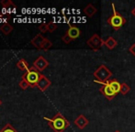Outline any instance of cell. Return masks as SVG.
I'll use <instances>...</instances> for the list:
<instances>
[{"instance_id": "14", "label": "cell", "mask_w": 135, "mask_h": 132, "mask_svg": "<svg viewBox=\"0 0 135 132\" xmlns=\"http://www.w3.org/2000/svg\"><path fill=\"white\" fill-rule=\"evenodd\" d=\"M118 42L114 38L112 37H108L107 39L105 40V46L107 47L108 50H113L117 47Z\"/></svg>"}, {"instance_id": "3", "label": "cell", "mask_w": 135, "mask_h": 132, "mask_svg": "<svg viewBox=\"0 0 135 132\" xmlns=\"http://www.w3.org/2000/svg\"><path fill=\"white\" fill-rule=\"evenodd\" d=\"M111 6H112V9H113V15L108 18L107 22L110 27L113 28L115 31H118V29H119V28H121L126 23L127 20L119 13L117 12V10L115 8V5L113 3L111 4Z\"/></svg>"}, {"instance_id": "13", "label": "cell", "mask_w": 135, "mask_h": 132, "mask_svg": "<svg viewBox=\"0 0 135 132\" xmlns=\"http://www.w3.org/2000/svg\"><path fill=\"white\" fill-rule=\"evenodd\" d=\"M97 12H98V9H97L96 7H95V6H93L92 4H88V5L84 8V13H85L88 18H92Z\"/></svg>"}, {"instance_id": "12", "label": "cell", "mask_w": 135, "mask_h": 132, "mask_svg": "<svg viewBox=\"0 0 135 132\" xmlns=\"http://www.w3.org/2000/svg\"><path fill=\"white\" fill-rule=\"evenodd\" d=\"M66 34H67V35L69 36L72 39H75L80 36L81 31L77 27H75V26H70V28L67 29V31H66Z\"/></svg>"}, {"instance_id": "5", "label": "cell", "mask_w": 135, "mask_h": 132, "mask_svg": "<svg viewBox=\"0 0 135 132\" xmlns=\"http://www.w3.org/2000/svg\"><path fill=\"white\" fill-rule=\"evenodd\" d=\"M86 43L94 52H98L103 45H105V40L102 39L98 34L95 33L91 36L90 39L87 40Z\"/></svg>"}, {"instance_id": "9", "label": "cell", "mask_w": 135, "mask_h": 132, "mask_svg": "<svg viewBox=\"0 0 135 132\" xmlns=\"http://www.w3.org/2000/svg\"><path fill=\"white\" fill-rule=\"evenodd\" d=\"M51 84H52L51 81L49 80V79L47 78L46 76L42 75V76H41V78L40 79L39 83H38L37 87L39 88V89L41 90V92H44V91H46V90L48 89L49 87H50Z\"/></svg>"}, {"instance_id": "7", "label": "cell", "mask_w": 135, "mask_h": 132, "mask_svg": "<svg viewBox=\"0 0 135 132\" xmlns=\"http://www.w3.org/2000/svg\"><path fill=\"white\" fill-rule=\"evenodd\" d=\"M33 66L40 72H42L49 66V62L43 56H40L33 63Z\"/></svg>"}, {"instance_id": "24", "label": "cell", "mask_w": 135, "mask_h": 132, "mask_svg": "<svg viewBox=\"0 0 135 132\" xmlns=\"http://www.w3.org/2000/svg\"><path fill=\"white\" fill-rule=\"evenodd\" d=\"M62 40L64 41V43H69V42H71V41L73 40V39H72L71 38H70L69 36H68L67 34L65 33V34H64V35L62 37Z\"/></svg>"}, {"instance_id": "26", "label": "cell", "mask_w": 135, "mask_h": 132, "mask_svg": "<svg viewBox=\"0 0 135 132\" xmlns=\"http://www.w3.org/2000/svg\"><path fill=\"white\" fill-rule=\"evenodd\" d=\"M132 16H133L134 18H135V7H134L133 9H132Z\"/></svg>"}, {"instance_id": "21", "label": "cell", "mask_w": 135, "mask_h": 132, "mask_svg": "<svg viewBox=\"0 0 135 132\" xmlns=\"http://www.w3.org/2000/svg\"><path fill=\"white\" fill-rule=\"evenodd\" d=\"M56 29H57L56 23H54V22H50V23H48V31L49 32H54Z\"/></svg>"}, {"instance_id": "18", "label": "cell", "mask_w": 135, "mask_h": 132, "mask_svg": "<svg viewBox=\"0 0 135 132\" xmlns=\"http://www.w3.org/2000/svg\"><path fill=\"white\" fill-rule=\"evenodd\" d=\"M0 132H18V131H17L16 129H14L10 124H7V125L0 130Z\"/></svg>"}, {"instance_id": "11", "label": "cell", "mask_w": 135, "mask_h": 132, "mask_svg": "<svg viewBox=\"0 0 135 132\" xmlns=\"http://www.w3.org/2000/svg\"><path fill=\"white\" fill-rule=\"evenodd\" d=\"M75 124L77 128L80 129H84L87 125H88V119L85 118L84 115H79L75 120Z\"/></svg>"}, {"instance_id": "19", "label": "cell", "mask_w": 135, "mask_h": 132, "mask_svg": "<svg viewBox=\"0 0 135 132\" xmlns=\"http://www.w3.org/2000/svg\"><path fill=\"white\" fill-rule=\"evenodd\" d=\"M52 42L51 40H49L48 39H45V41H44V43H43L42 47H41V50H49L50 48H52Z\"/></svg>"}, {"instance_id": "23", "label": "cell", "mask_w": 135, "mask_h": 132, "mask_svg": "<svg viewBox=\"0 0 135 132\" xmlns=\"http://www.w3.org/2000/svg\"><path fill=\"white\" fill-rule=\"evenodd\" d=\"M39 29L41 33H45L48 31V24H45V23H42L39 26Z\"/></svg>"}, {"instance_id": "6", "label": "cell", "mask_w": 135, "mask_h": 132, "mask_svg": "<svg viewBox=\"0 0 135 132\" xmlns=\"http://www.w3.org/2000/svg\"><path fill=\"white\" fill-rule=\"evenodd\" d=\"M99 84H102V86L99 88V91L108 100H112L116 97L117 94L114 92V90L112 89L109 85H108V84H103V83H99Z\"/></svg>"}, {"instance_id": "8", "label": "cell", "mask_w": 135, "mask_h": 132, "mask_svg": "<svg viewBox=\"0 0 135 132\" xmlns=\"http://www.w3.org/2000/svg\"><path fill=\"white\" fill-rule=\"evenodd\" d=\"M95 83H98V84H99L100 82H98L97 80L94 81ZM103 84H108V85H109L110 87L112 88V89L114 90V92H115L116 94H119V92H120V87H121V84H119V82L117 80V79H112V80H108L106 83H103Z\"/></svg>"}, {"instance_id": "17", "label": "cell", "mask_w": 135, "mask_h": 132, "mask_svg": "<svg viewBox=\"0 0 135 132\" xmlns=\"http://www.w3.org/2000/svg\"><path fill=\"white\" fill-rule=\"evenodd\" d=\"M131 91V87L126 84V83H122L121 84V87H120V93L122 95H127L129 92Z\"/></svg>"}, {"instance_id": "22", "label": "cell", "mask_w": 135, "mask_h": 132, "mask_svg": "<svg viewBox=\"0 0 135 132\" xmlns=\"http://www.w3.org/2000/svg\"><path fill=\"white\" fill-rule=\"evenodd\" d=\"M2 6H3L4 7H8L9 6H12L13 7H16V6L13 4L12 1H10V0H3V1L1 2Z\"/></svg>"}, {"instance_id": "1", "label": "cell", "mask_w": 135, "mask_h": 132, "mask_svg": "<svg viewBox=\"0 0 135 132\" xmlns=\"http://www.w3.org/2000/svg\"><path fill=\"white\" fill-rule=\"evenodd\" d=\"M44 119L48 121L49 126L54 132H64L70 126L69 121L61 113H57L52 119L48 118H44Z\"/></svg>"}, {"instance_id": "25", "label": "cell", "mask_w": 135, "mask_h": 132, "mask_svg": "<svg viewBox=\"0 0 135 132\" xmlns=\"http://www.w3.org/2000/svg\"><path fill=\"white\" fill-rule=\"evenodd\" d=\"M129 52H130L131 53H132V55H133L134 57H135V42L130 47V49H129Z\"/></svg>"}, {"instance_id": "16", "label": "cell", "mask_w": 135, "mask_h": 132, "mask_svg": "<svg viewBox=\"0 0 135 132\" xmlns=\"http://www.w3.org/2000/svg\"><path fill=\"white\" fill-rule=\"evenodd\" d=\"M17 67H18L20 70H21V71H26V72L30 69V67H28V63H27V61L24 60V59L20 60V61L17 63Z\"/></svg>"}, {"instance_id": "10", "label": "cell", "mask_w": 135, "mask_h": 132, "mask_svg": "<svg viewBox=\"0 0 135 132\" xmlns=\"http://www.w3.org/2000/svg\"><path fill=\"white\" fill-rule=\"evenodd\" d=\"M45 39H46V38L43 37L41 34H37V35L31 39V44L33 45L35 48L39 49V50H41V47H42Z\"/></svg>"}, {"instance_id": "2", "label": "cell", "mask_w": 135, "mask_h": 132, "mask_svg": "<svg viewBox=\"0 0 135 132\" xmlns=\"http://www.w3.org/2000/svg\"><path fill=\"white\" fill-rule=\"evenodd\" d=\"M42 73H41V72L38 71L34 66H31L30 67V69L22 75V78L21 79H24L28 82V84H30V86L31 87H35L37 86L38 83H39L40 79L41 78L42 76Z\"/></svg>"}, {"instance_id": "28", "label": "cell", "mask_w": 135, "mask_h": 132, "mask_svg": "<svg viewBox=\"0 0 135 132\" xmlns=\"http://www.w3.org/2000/svg\"><path fill=\"white\" fill-rule=\"evenodd\" d=\"M115 132H120V131H119V130H116Z\"/></svg>"}, {"instance_id": "4", "label": "cell", "mask_w": 135, "mask_h": 132, "mask_svg": "<svg viewBox=\"0 0 135 132\" xmlns=\"http://www.w3.org/2000/svg\"><path fill=\"white\" fill-rule=\"evenodd\" d=\"M112 73L109 71V69L106 65H100L96 71L94 72V76L98 82L106 83L111 77Z\"/></svg>"}, {"instance_id": "15", "label": "cell", "mask_w": 135, "mask_h": 132, "mask_svg": "<svg viewBox=\"0 0 135 132\" xmlns=\"http://www.w3.org/2000/svg\"><path fill=\"white\" fill-rule=\"evenodd\" d=\"M0 31H1V32L3 34H5V35H8L13 31V27L8 23H4L3 25L0 26Z\"/></svg>"}, {"instance_id": "27", "label": "cell", "mask_w": 135, "mask_h": 132, "mask_svg": "<svg viewBox=\"0 0 135 132\" xmlns=\"http://www.w3.org/2000/svg\"><path fill=\"white\" fill-rule=\"evenodd\" d=\"M2 105V101L0 100V105Z\"/></svg>"}, {"instance_id": "20", "label": "cell", "mask_w": 135, "mask_h": 132, "mask_svg": "<svg viewBox=\"0 0 135 132\" xmlns=\"http://www.w3.org/2000/svg\"><path fill=\"white\" fill-rule=\"evenodd\" d=\"M18 85H20V87L21 88L22 90H26L28 87V86H30V84H28V82L26 80H24V79H21V81L20 82Z\"/></svg>"}]
</instances>
